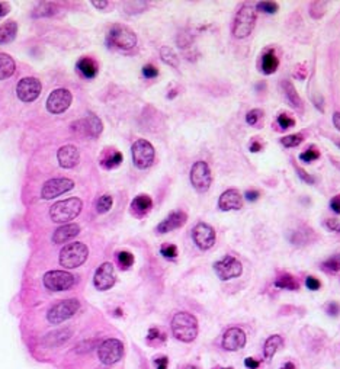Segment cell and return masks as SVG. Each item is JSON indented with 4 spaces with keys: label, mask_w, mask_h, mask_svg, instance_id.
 <instances>
[{
    "label": "cell",
    "mask_w": 340,
    "mask_h": 369,
    "mask_svg": "<svg viewBox=\"0 0 340 369\" xmlns=\"http://www.w3.org/2000/svg\"><path fill=\"white\" fill-rule=\"evenodd\" d=\"M185 369H198V368H197V366H186Z\"/></svg>",
    "instance_id": "cell-59"
},
{
    "label": "cell",
    "mask_w": 340,
    "mask_h": 369,
    "mask_svg": "<svg viewBox=\"0 0 340 369\" xmlns=\"http://www.w3.org/2000/svg\"><path fill=\"white\" fill-rule=\"evenodd\" d=\"M275 286L279 288V289H288V291H296L299 288V285L294 279V276L288 275V273H284L281 275L276 281H275Z\"/></svg>",
    "instance_id": "cell-30"
},
{
    "label": "cell",
    "mask_w": 340,
    "mask_h": 369,
    "mask_svg": "<svg viewBox=\"0 0 340 369\" xmlns=\"http://www.w3.org/2000/svg\"><path fill=\"white\" fill-rule=\"evenodd\" d=\"M262 115H263V112L260 110V109H252L247 115H246V122L249 124V125H256L259 120L262 118Z\"/></svg>",
    "instance_id": "cell-40"
},
{
    "label": "cell",
    "mask_w": 340,
    "mask_h": 369,
    "mask_svg": "<svg viewBox=\"0 0 340 369\" xmlns=\"http://www.w3.org/2000/svg\"><path fill=\"white\" fill-rule=\"evenodd\" d=\"M191 182L198 192H207L212 183L211 169L205 162H197L191 169Z\"/></svg>",
    "instance_id": "cell-11"
},
{
    "label": "cell",
    "mask_w": 340,
    "mask_h": 369,
    "mask_svg": "<svg viewBox=\"0 0 340 369\" xmlns=\"http://www.w3.org/2000/svg\"><path fill=\"white\" fill-rule=\"evenodd\" d=\"M306 286H307L310 291H317V289H320L321 283H320V281H318L317 278H314V276H308L307 279H306Z\"/></svg>",
    "instance_id": "cell-48"
},
{
    "label": "cell",
    "mask_w": 340,
    "mask_h": 369,
    "mask_svg": "<svg viewBox=\"0 0 340 369\" xmlns=\"http://www.w3.org/2000/svg\"><path fill=\"white\" fill-rule=\"evenodd\" d=\"M334 164H336V166H337V167H339V169H340V164L339 163H336V162H334Z\"/></svg>",
    "instance_id": "cell-61"
},
{
    "label": "cell",
    "mask_w": 340,
    "mask_h": 369,
    "mask_svg": "<svg viewBox=\"0 0 340 369\" xmlns=\"http://www.w3.org/2000/svg\"><path fill=\"white\" fill-rule=\"evenodd\" d=\"M122 163V154L120 152H112L109 154H106L103 159H102V167L105 169H114V167H118Z\"/></svg>",
    "instance_id": "cell-31"
},
{
    "label": "cell",
    "mask_w": 340,
    "mask_h": 369,
    "mask_svg": "<svg viewBox=\"0 0 340 369\" xmlns=\"http://www.w3.org/2000/svg\"><path fill=\"white\" fill-rule=\"evenodd\" d=\"M308 234H310V230H301V231H294V236H292V243L295 244H306L308 240Z\"/></svg>",
    "instance_id": "cell-43"
},
{
    "label": "cell",
    "mask_w": 340,
    "mask_h": 369,
    "mask_svg": "<svg viewBox=\"0 0 340 369\" xmlns=\"http://www.w3.org/2000/svg\"><path fill=\"white\" fill-rule=\"evenodd\" d=\"M74 285V276L64 271H50L44 275V286L53 292L68 291Z\"/></svg>",
    "instance_id": "cell-7"
},
{
    "label": "cell",
    "mask_w": 340,
    "mask_h": 369,
    "mask_svg": "<svg viewBox=\"0 0 340 369\" xmlns=\"http://www.w3.org/2000/svg\"><path fill=\"white\" fill-rule=\"evenodd\" d=\"M282 89H284V93H285V98L288 99V102L296 109L303 108V103H301V98L299 95L296 93L295 87L292 86V83L289 80H284L282 82Z\"/></svg>",
    "instance_id": "cell-29"
},
{
    "label": "cell",
    "mask_w": 340,
    "mask_h": 369,
    "mask_svg": "<svg viewBox=\"0 0 340 369\" xmlns=\"http://www.w3.org/2000/svg\"><path fill=\"white\" fill-rule=\"evenodd\" d=\"M79 233H80V227L77 224H66V226L55 230L54 234H53V243H55V244L67 243L68 240L74 239Z\"/></svg>",
    "instance_id": "cell-22"
},
{
    "label": "cell",
    "mask_w": 340,
    "mask_h": 369,
    "mask_svg": "<svg viewBox=\"0 0 340 369\" xmlns=\"http://www.w3.org/2000/svg\"><path fill=\"white\" fill-rule=\"evenodd\" d=\"M276 121H278V125H279L282 130H288V128H291V127L295 125V121L292 120L291 117H288L286 114H281Z\"/></svg>",
    "instance_id": "cell-41"
},
{
    "label": "cell",
    "mask_w": 340,
    "mask_h": 369,
    "mask_svg": "<svg viewBox=\"0 0 340 369\" xmlns=\"http://www.w3.org/2000/svg\"><path fill=\"white\" fill-rule=\"evenodd\" d=\"M281 369H296V368H295V365H294L292 362H286L285 365H284V366H282Z\"/></svg>",
    "instance_id": "cell-58"
},
{
    "label": "cell",
    "mask_w": 340,
    "mask_h": 369,
    "mask_svg": "<svg viewBox=\"0 0 340 369\" xmlns=\"http://www.w3.org/2000/svg\"><path fill=\"white\" fill-rule=\"evenodd\" d=\"M18 33V25L16 22H6L0 25V45L2 44L12 43Z\"/></svg>",
    "instance_id": "cell-27"
},
{
    "label": "cell",
    "mask_w": 340,
    "mask_h": 369,
    "mask_svg": "<svg viewBox=\"0 0 340 369\" xmlns=\"http://www.w3.org/2000/svg\"><path fill=\"white\" fill-rule=\"evenodd\" d=\"M89 250L86 244H83L80 241L68 243L60 251V263L66 269H74V268L82 266L86 262Z\"/></svg>",
    "instance_id": "cell-3"
},
{
    "label": "cell",
    "mask_w": 340,
    "mask_h": 369,
    "mask_svg": "<svg viewBox=\"0 0 340 369\" xmlns=\"http://www.w3.org/2000/svg\"><path fill=\"white\" fill-rule=\"evenodd\" d=\"M154 363H156L157 369H167V365H169V359L166 358V356H162V358L156 359V360H154Z\"/></svg>",
    "instance_id": "cell-52"
},
{
    "label": "cell",
    "mask_w": 340,
    "mask_h": 369,
    "mask_svg": "<svg viewBox=\"0 0 340 369\" xmlns=\"http://www.w3.org/2000/svg\"><path fill=\"white\" fill-rule=\"evenodd\" d=\"M284 345V339L279 336V335H274L271 336L266 342H265L263 346V355L266 359H272L275 356V353L279 350V348H282Z\"/></svg>",
    "instance_id": "cell-25"
},
{
    "label": "cell",
    "mask_w": 340,
    "mask_h": 369,
    "mask_svg": "<svg viewBox=\"0 0 340 369\" xmlns=\"http://www.w3.org/2000/svg\"><path fill=\"white\" fill-rule=\"evenodd\" d=\"M80 310V303L76 298H71V300H64L58 304H55L50 311H48V321L51 324H60L63 321L68 320L70 317L76 314L77 311Z\"/></svg>",
    "instance_id": "cell-6"
},
{
    "label": "cell",
    "mask_w": 340,
    "mask_h": 369,
    "mask_svg": "<svg viewBox=\"0 0 340 369\" xmlns=\"http://www.w3.org/2000/svg\"><path fill=\"white\" fill-rule=\"evenodd\" d=\"M244 365H246V366H247L249 369H259V366H260V362L254 358H247L246 360H244Z\"/></svg>",
    "instance_id": "cell-51"
},
{
    "label": "cell",
    "mask_w": 340,
    "mask_h": 369,
    "mask_svg": "<svg viewBox=\"0 0 340 369\" xmlns=\"http://www.w3.org/2000/svg\"><path fill=\"white\" fill-rule=\"evenodd\" d=\"M330 208H331L336 214H340V195L331 198V201H330Z\"/></svg>",
    "instance_id": "cell-50"
},
{
    "label": "cell",
    "mask_w": 340,
    "mask_h": 369,
    "mask_svg": "<svg viewBox=\"0 0 340 369\" xmlns=\"http://www.w3.org/2000/svg\"><path fill=\"white\" fill-rule=\"evenodd\" d=\"M334 144H336V145H337V147L340 149V141H334Z\"/></svg>",
    "instance_id": "cell-60"
},
{
    "label": "cell",
    "mask_w": 340,
    "mask_h": 369,
    "mask_svg": "<svg viewBox=\"0 0 340 369\" xmlns=\"http://www.w3.org/2000/svg\"><path fill=\"white\" fill-rule=\"evenodd\" d=\"M92 5H93L95 8H98V9H105L109 3H108V2H92Z\"/></svg>",
    "instance_id": "cell-57"
},
{
    "label": "cell",
    "mask_w": 340,
    "mask_h": 369,
    "mask_svg": "<svg viewBox=\"0 0 340 369\" xmlns=\"http://www.w3.org/2000/svg\"><path fill=\"white\" fill-rule=\"evenodd\" d=\"M295 169H296V173H298L299 179H301L303 182H306V183H308V184H313L314 182H316V179H314L311 174H308L306 170H303L301 167H298V166H296Z\"/></svg>",
    "instance_id": "cell-46"
},
{
    "label": "cell",
    "mask_w": 340,
    "mask_h": 369,
    "mask_svg": "<svg viewBox=\"0 0 340 369\" xmlns=\"http://www.w3.org/2000/svg\"><path fill=\"white\" fill-rule=\"evenodd\" d=\"M15 60L9 54L0 53V80L9 79L15 73Z\"/></svg>",
    "instance_id": "cell-26"
},
{
    "label": "cell",
    "mask_w": 340,
    "mask_h": 369,
    "mask_svg": "<svg viewBox=\"0 0 340 369\" xmlns=\"http://www.w3.org/2000/svg\"><path fill=\"white\" fill-rule=\"evenodd\" d=\"M73 96L67 89H55L47 99V109L51 114H63L70 108Z\"/></svg>",
    "instance_id": "cell-12"
},
{
    "label": "cell",
    "mask_w": 340,
    "mask_h": 369,
    "mask_svg": "<svg viewBox=\"0 0 340 369\" xmlns=\"http://www.w3.org/2000/svg\"><path fill=\"white\" fill-rule=\"evenodd\" d=\"M243 206V198L237 189H227L218 199V208L221 211H236Z\"/></svg>",
    "instance_id": "cell-19"
},
{
    "label": "cell",
    "mask_w": 340,
    "mask_h": 369,
    "mask_svg": "<svg viewBox=\"0 0 340 369\" xmlns=\"http://www.w3.org/2000/svg\"><path fill=\"white\" fill-rule=\"evenodd\" d=\"M57 157H58V163H60L61 167H64V169H71V167H74V166L79 163V160H80V153L77 150L76 145L68 144V145H63V147L58 150Z\"/></svg>",
    "instance_id": "cell-21"
},
{
    "label": "cell",
    "mask_w": 340,
    "mask_h": 369,
    "mask_svg": "<svg viewBox=\"0 0 340 369\" xmlns=\"http://www.w3.org/2000/svg\"><path fill=\"white\" fill-rule=\"evenodd\" d=\"M256 23V11L252 5H244L237 12L234 25H233V35L239 40H243L252 33Z\"/></svg>",
    "instance_id": "cell-4"
},
{
    "label": "cell",
    "mask_w": 340,
    "mask_h": 369,
    "mask_svg": "<svg viewBox=\"0 0 340 369\" xmlns=\"http://www.w3.org/2000/svg\"><path fill=\"white\" fill-rule=\"evenodd\" d=\"M162 254L167 257V259H175L176 256H177V247H176L175 244H165V246H162Z\"/></svg>",
    "instance_id": "cell-44"
},
{
    "label": "cell",
    "mask_w": 340,
    "mask_h": 369,
    "mask_svg": "<svg viewBox=\"0 0 340 369\" xmlns=\"http://www.w3.org/2000/svg\"><path fill=\"white\" fill-rule=\"evenodd\" d=\"M327 313H329V315H331V317H336V315H339L340 313V305L337 304V303H330L329 305H327Z\"/></svg>",
    "instance_id": "cell-49"
},
{
    "label": "cell",
    "mask_w": 340,
    "mask_h": 369,
    "mask_svg": "<svg viewBox=\"0 0 340 369\" xmlns=\"http://www.w3.org/2000/svg\"><path fill=\"white\" fill-rule=\"evenodd\" d=\"M98 356L103 365H114L124 356V345L118 339H108L99 345Z\"/></svg>",
    "instance_id": "cell-8"
},
{
    "label": "cell",
    "mask_w": 340,
    "mask_h": 369,
    "mask_svg": "<svg viewBox=\"0 0 340 369\" xmlns=\"http://www.w3.org/2000/svg\"><path fill=\"white\" fill-rule=\"evenodd\" d=\"M321 269L324 272H329V273H337V272H340V253L329 257L326 262H323Z\"/></svg>",
    "instance_id": "cell-32"
},
{
    "label": "cell",
    "mask_w": 340,
    "mask_h": 369,
    "mask_svg": "<svg viewBox=\"0 0 340 369\" xmlns=\"http://www.w3.org/2000/svg\"><path fill=\"white\" fill-rule=\"evenodd\" d=\"M262 150V144L259 141H253L252 145H250V152L252 153H257Z\"/></svg>",
    "instance_id": "cell-55"
},
{
    "label": "cell",
    "mask_w": 340,
    "mask_h": 369,
    "mask_svg": "<svg viewBox=\"0 0 340 369\" xmlns=\"http://www.w3.org/2000/svg\"><path fill=\"white\" fill-rule=\"evenodd\" d=\"M154 147L147 140H137L132 144V160L138 169H147L154 162Z\"/></svg>",
    "instance_id": "cell-10"
},
{
    "label": "cell",
    "mask_w": 340,
    "mask_h": 369,
    "mask_svg": "<svg viewBox=\"0 0 340 369\" xmlns=\"http://www.w3.org/2000/svg\"><path fill=\"white\" fill-rule=\"evenodd\" d=\"M77 70L79 73L86 79H93L98 75V64L92 58H82L77 63Z\"/></svg>",
    "instance_id": "cell-24"
},
{
    "label": "cell",
    "mask_w": 340,
    "mask_h": 369,
    "mask_svg": "<svg viewBox=\"0 0 340 369\" xmlns=\"http://www.w3.org/2000/svg\"><path fill=\"white\" fill-rule=\"evenodd\" d=\"M147 340L148 342H165L166 340V335L165 333H162L159 328H150L148 330V335H147Z\"/></svg>",
    "instance_id": "cell-42"
},
{
    "label": "cell",
    "mask_w": 340,
    "mask_h": 369,
    "mask_svg": "<svg viewBox=\"0 0 340 369\" xmlns=\"http://www.w3.org/2000/svg\"><path fill=\"white\" fill-rule=\"evenodd\" d=\"M16 95L22 102H33L41 95V82L35 77H25L16 86Z\"/></svg>",
    "instance_id": "cell-14"
},
{
    "label": "cell",
    "mask_w": 340,
    "mask_h": 369,
    "mask_svg": "<svg viewBox=\"0 0 340 369\" xmlns=\"http://www.w3.org/2000/svg\"><path fill=\"white\" fill-rule=\"evenodd\" d=\"M246 199L250 201V202L257 201V199H259V192H257V191H247V192H246Z\"/></svg>",
    "instance_id": "cell-53"
},
{
    "label": "cell",
    "mask_w": 340,
    "mask_h": 369,
    "mask_svg": "<svg viewBox=\"0 0 340 369\" xmlns=\"http://www.w3.org/2000/svg\"><path fill=\"white\" fill-rule=\"evenodd\" d=\"M108 43L120 50H131L137 45V35L125 25H114L108 33Z\"/></svg>",
    "instance_id": "cell-5"
},
{
    "label": "cell",
    "mask_w": 340,
    "mask_h": 369,
    "mask_svg": "<svg viewBox=\"0 0 340 369\" xmlns=\"http://www.w3.org/2000/svg\"><path fill=\"white\" fill-rule=\"evenodd\" d=\"M73 130L77 131L79 134L90 137V138H98L102 130H103V124H102V121L99 120L96 115L89 114L85 120L79 121V122H76L73 125Z\"/></svg>",
    "instance_id": "cell-16"
},
{
    "label": "cell",
    "mask_w": 340,
    "mask_h": 369,
    "mask_svg": "<svg viewBox=\"0 0 340 369\" xmlns=\"http://www.w3.org/2000/svg\"><path fill=\"white\" fill-rule=\"evenodd\" d=\"M143 76L145 79H154L159 76V70L153 64H147L143 67Z\"/></svg>",
    "instance_id": "cell-45"
},
{
    "label": "cell",
    "mask_w": 340,
    "mask_h": 369,
    "mask_svg": "<svg viewBox=\"0 0 340 369\" xmlns=\"http://www.w3.org/2000/svg\"><path fill=\"white\" fill-rule=\"evenodd\" d=\"M326 8H327V2H313L311 6H310V15L314 18V19H320L324 13H326Z\"/></svg>",
    "instance_id": "cell-34"
},
{
    "label": "cell",
    "mask_w": 340,
    "mask_h": 369,
    "mask_svg": "<svg viewBox=\"0 0 340 369\" xmlns=\"http://www.w3.org/2000/svg\"><path fill=\"white\" fill-rule=\"evenodd\" d=\"M153 206V201L148 195H138L134 198V201L131 202V209L132 212L138 217L145 215Z\"/></svg>",
    "instance_id": "cell-23"
},
{
    "label": "cell",
    "mask_w": 340,
    "mask_h": 369,
    "mask_svg": "<svg viewBox=\"0 0 340 369\" xmlns=\"http://www.w3.org/2000/svg\"><path fill=\"white\" fill-rule=\"evenodd\" d=\"M333 124H334V127L340 131V112H336V114L333 115Z\"/></svg>",
    "instance_id": "cell-56"
},
{
    "label": "cell",
    "mask_w": 340,
    "mask_h": 369,
    "mask_svg": "<svg viewBox=\"0 0 340 369\" xmlns=\"http://www.w3.org/2000/svg\"><path fill=\"white\" fill-rule=\"evenodd\" d=\"M282 145L286 147V149H291V147H296V145H299L301 142H303V135L301 134H292V135H286L284 137L282 140Z\"/></svg>",
    "instance_id": "cell-37"
},
{
    "label": "cell",
    "mask_w": 340,
    "mask_h": 369,
    "mask_svg": "<svg viewBox=\"0 0 340 369\" xmlns=\"http://www.w3.org/2000/svg\"><path fill=\"white\" fill-rule=\"evenodd\" d=\"M278 65H279V60H278L274 50L265 53L263 57H262V71L265 75H274Z\"/></svg>",
    "instance_id": "cell-28"
},
{
    "label": "cell",
    "mask_w": 340,
    "mask_h": 369,
    "mask_svg": "<svg viewBox=\"0 0 340 369\" xmlns=\"http://www.w3.org/2000/svg\"><path fill=\"white\" fill-rule=\"evenodd\" d=\"M11 11V6H9V3H6V2H0V16H6L8 13Z\"/></svg>",
    "instance_id": "cell-54"
},
{
    "label": "cell",
    "mask_w": 340,
    "mask_h": 369,
    "mask_svg": "<svg viewBox=\"0 0 340 369\" xmlns=\"http://www.w3.org/2000/svg\"><path fill=\"white\" fill-rule=\"evenodd\" d=\"M117 261H118V265L121 266V269H128L131 268L132 263H134V256H132L130 251H120L118 256H117Z\"/></svg>",
    "instance_id": "cell-35"
},
{
    "label": "cell",
    "mask_w": 340,
    "mask_h": 369,
    "mask_svg": "<svg viewBox=\"0 0 340 369\" xmlns=\"http://www.w3.org/2000/svg\"><path fill=\"white\" fill-rule=\"evenodd\" d=\"M192 239L201 250H208L215 243V231L207 223H199L192 230Z\"/></svg>",
    "instance_id": "cell-15"
},
{
    "label": "cell",
    "mask_w": 340,
    "mask_h": 369,
    "mask_svg": "<svg viewBox=\"0 0 340 369\" xmlns=\"http://www.w3.org/2000/svg\"><path fill=\"white\" fill-rule=\"evenodd\" d=\"M93 285L99 291H106L115 285V275L112 263H103L98 268L93 278Z\"/></svg>",
    "instance_id": "cell-17"
},
{
    "label": "cell",
    "mask_w": 340,
    "mask_h": 369,
    "mask_svg": "<svg viewBox=\"0 0 340 369\" xmlns=\"http://www.w3.org/2000/svg\"><path fill=\"white\" fill-rule=\"evenodd\" d=\"M224 369H233V368H224Z\"/></svg>",
    "instance_id": "cell-62"
},
{
    "label": "cell",
    "mask_w": 340,
    "mask_h": 369,
    "mask_svg": "<svg viewBox=\"0 0 340 369\" xmlns=\"http://www.w3.org/2000/svg\"><path fill=\"white\" fill-rule=\"evenodd\" d=\"M246 342H247V337H246V333L243 331L242 328L231 327L224 333L222 348L229 350V352H236V350H240V349L244 348Z\"/></svg>",
    "instance_id": "cell-18"
},
{
    "label": "cell",
    "mask_w": 340,
    "mask_h": 369,
    "mask_svg": "<svg viewBox=\"0 0 340 369\" xmlns=\"http://www.w3.org/2000/svg\"><path fill=\"white\" fill-rule=\"evenodd\" d=\"M112 204H114V201H112L110 195L100 196L98 199V204H96V209H98L99 214H105L112 208Z\"/></svg>",
    "instance_id": "cell-36"
},
{
    "label": "cell",
    "mask_w": 340,
    "mask_h": 369,
    "mask_svg": "<svg viewBox=\"0 0 340 369\" xmlns=\"http://www.w3.org/2000/svg\"><path fill=\"white\" fill-rule=\"evenodd\" d=\"M160 55H162V60L165 61L166 64L172 65V67H177V65H179V58H177V55L173 53L172 48L163 47V48L160 50Z\"/></svg>",
    "instance_id": "cell-33"
},
{
    "label": "cell",
    "mask_w": 340,
    "mask_h": 369,
    "mask_svg": "<svg viewBox=\"0 0 340 369\" xmlns=\"http://www.w3.org/2000/svg\"><path fill=\"white\" fill-rule=\"evenodd\" d=\"M83 208V202L79 198H68L64 201H58L57 204L51 206L50 217L54 223H68L80 214Z\"/></svg>",
    "instance_id": "cell-2"
},
{
    "label": "cell",
    "mask_w": 340,
    "mask_h": 369,
    "mask_svg": "<svg viewBox=\"0 0 340 369\" xmlns=\"http://www.w3.org/2000/svg\"><path fill=\"white\" fill-rule=\"evenodd\" d=\"M186 214L185 212H182V211H175V212H172V214H169L167 218H165L157 228H156V231L159 233V234H165V233H169V231H173L176 228H180L185 223H186Z\"/></svg>",
    "instance_id": "cell-20"
},
{
    "label": "cell",
    "mask_w": 340,
    "mask_h": 369,
    "mask_svg": "<svg viewBox=\"0 0 340 369\" xmlns=\"http://www.w3.org/2000/svg\"><path fill=\"white\" fill-rule=\"evenodd\" d=\"M278 3L276 2H260L257 3V11L263 12V13H269V15H274L278 12Z\"/></svg>",
    "instance_id": "cell-39"
},
{
    "label": "cell",
    "mask_w": 340,
    "mask_h": 369,
    "mask_svg": "<svg viewBox=\"0 0 340 369\" xmlns=\"http://www.w3.org/2000/svg\"><path fill=\"white\" fill-rule=\"evenodd\" d=\"M214 271L221 281H230L242 275L243 266L239 259L233 256H224L221 261L214 263Z\"/></svg>",
    "instance_id": "cell-9"
},
{
    "label": "cell",
    "mask_w": 340,
    "mask_h": 369,
    "mask_svg": "<svg viewBox=\"0 0 340 369\" xmlns=\"http://www.w3.org/2000/svg\"><path fill=\"white\" fill-rule=\"evenodd\" d=\"M324 226L329 228L330 231H334V233H340V219L336 218H329L324 221Z\"/></svg>",
    "instance_id": "cell-47"
},
{
    "label": "cell",
    "mask_w": 340,
    "mask_h": 369,
    "mask_svg": "<svg viewBox=\"0 0 340 369\" xmlns=\"http://www.w3.org/2000/svg\"><path fill=\"white\" fill-rule=\"evenodd\" d=\"M318 157H320V153H318L317 149H314V147H310L308 150H306V152L299 154V159H301L303 162H306V163H311V162L317 160Z\"/></svg>",
    "instance_id": "cell-38"
},
{
    "label": "cell",
    "mask_w": 340,
    "mask_h": 369,
    "mask_svg": "<svg viewBox=\"0 0 340 369\" xmlns=\"http://www.w3.org/2000/svg\"><path fill=\"white\" fill-rule=\"evenodd\" d=\"M172 331L173 336L183 343L194 342L198 336L197 318L185 311L177 313L172 320Z\"/></svg>",
    "instance_id": "cell-1"
},
{
    "label": "cell",
    "mask_w": 340,
    "mask_h": 369,
    "mask_svg": "<svg viewBox=\"0 0 340 369\" xmlns=\"http://www.w3.org/2000/svg\"><path fill=\"white\" fill-rule=\"evenodd\" d=\"M74 188V182L66 179V177H57V179H50L48 182H45L41 191V196L44 199H54L57 196L63 195L68 191H71Z\"/></svg>",
    "instance_id": "cell-13"
}]
</instances>
